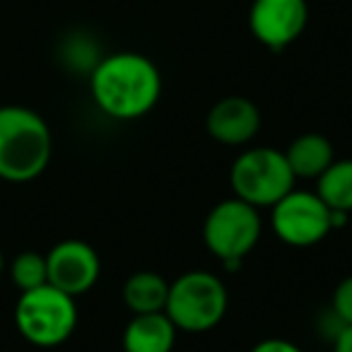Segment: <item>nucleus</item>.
<instances>
[{
  "mask_svg": "<svg viewBox=\"0 0 352 352\" xmlns=\"http://www.w3.org/2000/svg\"><path fill=\"white\" fill-rule=\"evenodd\" d=\"M89 92L102 113L116 121H135L157 107L162 73L147 56L118 51L99 58L89 73Z\"/></svg>",
  "mask_w": 352,
  "mask_h": 352,
  "instance_id": "obj_1",
  "label": "nucleus"
},
{
  "mask_svg": "<svg viewBox=\"0 0 352 352\" xmlns=\"http://www.w3.org/2000/svg\"><path fill=\"white\" fill-rule=\"evenodd\" d=\"M54 155L49 123L34 109L20 104L0 107V179L27 184L39 179Z\"/></svg>",
  "mask_w": 352,
  "mask_h": 352,
  "instance_id": "obj_2",
  "label": "nucleus"
},
{
  "mask_svg": "<svg viewBox=\"0 0 352 352\" xmlns=\"http://www.w3.org/2000/svg\"><path fill=\"white\" fill-rule=\"evenodd\" d=\"M230 307L227 285L210 270H188L169 283L164 314L179 331L206 333L225 318Z\"/></svg>",
  "mask_w": 352,
  "mask_h": 352,
  "instance_id": "obj_3",
  "label": "nucleus"
},
{
  "mask_svg": "<svg viewBox=\"0 0 352 352\" xmlns=\"http://www.w3.org/2000/svg\"><path fill=\"white\" fill-rule=\"evenodd\" d=\"M15 326L27 342L36 347H58L75 333L78 304L54 285L27 289L15 304Z\"/></svg>",
  "mask_w": 352,
  "mask_h": 352,
  "instance_id": "obj_4",
  "label": "nucleus"
},
{
  "mask_svg": "<svg viewBox=\"0 0 352 352\" xmlns=\"http://www.w3.org/2000/svg\"><path fill=\"white\" fill-rule=\"evenodd\" d=\"M294 174L285 152L275 147H246L230 169V186L239 201L254 208H273L294 188Z\"/></svg>",
  "mask_w": 352,
  "mask_h": 352,
  "instance_id": "obj_5",
  "label": "nucleus"
},
{
  "mask_svg": "<svg viewBox=\"0 0 352 352\" xmlns=\"http://www.w3.org/2000/svg\"><path fill=\"white\" fill-rule=\"evenodd\" d=\"M263 234L258 208L239 201L236 196L220 201L203 222V241L220 263L244 261L256 249Z\"/></svg>",
  "mask_w": 352,
  "mask_h": 352,
  "instance_id": "obj_6",
  "label": "nucleus"
},
{
  "mask_svg": "<svg viewBox=\"0 0 352 352\" xmlns=\"http://www.w3.org/2000/svg\"><path fill=\"white\" fill-rule=\"evenodd\" d=\"M270 227L283 244L309 249L321 244L333 230V210L316 191L292 188L270 208Z\"/></svg>",
  "mask_w": 352,
  "mask_h": 352,
  "instance_id": "obj_7",
  "label": "nucleus"
},
{
  "mask_svg": "<svg viewBox=\"0 0 352 352\" xmlns=\"http://www.w3.org/2000/svg\"><path fill=\"white\" fill-rule=\"evenodd\" d=\"M307 0H254L249 8V32L270 51H283L307 30Z\"/></svg>",
  "mask_w": 352,
  "mask_h": 352,
  "instance_id": "obj_8",
  "label": "nucleus"
},
{
  "mask_svg": "<svg viewBox=\"0 0 352 352\" xmlns=\"http://www.w3.org/2000/svg\"><path fill=\"white\" fill-rule=\"evenodd\" d=\"M49 285L70 297L89 292L102 273V261L92 244L82 239H63L46 254Z\"/></svg>",
  "mask_w": 352,
  "mask_h": 352,
  "instance_id": "obj_9",
  "label": "nucleus"
},
{
  "mask_svg": "<svg viewBox=\"0 0 352 352\" xmlns=\"http://www.w3.org/2000/svg\"><path fill=\"white\" fill-rule=\"evenodd\" d=\"M208 135L225 147H249L261 131V111L246 97H225L215 102L206 118Z\"/></svg>",
  "mask_w": 352,
  "mask_h": 352,
  "instance_id": "obj_10",
  "label": "nucleus"
},
{
  "mask_svg": "<svg viewBox=\"0 0 352 352\" xmlns=\"http://www.w3.org/2000/svg\"><path fill=\"white\" fill-rule=\"evenodd\" d=\"M179 328L164 311L133 314L123 331V352H171Z\"/></svg>",
  "mask_w": 352,
  "mask_h": 352,
  "instance_id": "obj_11",
  "label": "nucleus"
},
{
  "mask_svg": "<svg viewBox=\"0 0 352 352\" xmlns=\"http://www.w3.org/2000/svg\"><path fill=\"white\" fill-rule=\"evenodd\" d=\"M294 179H318L336 160L333 145L321 133H304L297 135L285 150Z\"/></svg>",
  "mask_w": 352,
  "mask_h": 352,
  "instance_id": "obj_12",
  "label": "nucleus"
},
{
  "mask_svg": "<svg viewBox=\"0 0 352 352\" xmlns=\"http://www.w3.org/2000/svg\"><path fill=\"white\" fill-rule=\"evenodd\" d=\"M169 297V283L155 270H138L123 283V304L131 314L164 311Z\"/></svg>",
  "mask_w": 352,
  "mask_h": 352,
  "instance_id": "obj_13",
  "label": "nucleus"
},
{
  "mask_svg": "<svg viewBox=\"0 0 352 352\" xmlns=\"http://www.w3.org/2000/svg\"><path fill=\"white\" fill-rule=\"evenodd\" d=\"M316 193L333 212H352V160H333L316 179Z\"/></svg>",
  "mask_w": 352,
  "mask_h": 352,
  "instance_id": "obj_14",
  "label": "nucleus"
},
{
  "mask_svg": "<svg viewBox=\"0 0 352 352\" xmlns=\"http://www.w3.org/2000/svg\"><path fill=\"white\" fill-rule=\"evenodd\" d=\"M10 280L20 292L41 287L49 283V270H46V256L36 251H22L10 263Z\"/></svg>",
  "mask_w": 352,
  "mask_h": 352,
  "instance_id": "obj_15",
  "label": "nucleus"
},
{
  "mask_svg": "<svg viewBox=\"0 0 352 352\" xmlns=\"http://www.w3.org/2000/svg\"><path fill=\"white\" fill-rule=\"evenodd\" d=\"M331 311L336 314L342 326H352V275L342 278L336 285L331 297Z\"/></svg>",
  "mask_w": 352,
  "mask_h": 352,
  "instance_id": "obj_16",
  "label": "nucleus"
},
{
  "mask_svg": "<svg viewBox=\"0 0 352 352\" xmlns=\"http://www.w3.org/2000/svg\"><path fill=\"white\" fill-rule=\"evenodd\" d=\"M251 352H304L299 345H294L292 340H285V338H265V340L256 342L251 347Z\"/></svg>",
  "mask_w": 352,
  "mask_h": 352,
  "instance_id": "obj_17",
  "label": "nucleus"
},
{
  "mask_svg": "<svg viewBox=\"0 0 352 352\" xmlns=\"http://www.w3.org/2000/svg\"><path fill=\"white\" fill-rule=\"evenodd\" d=\"M331 342H333V352H352V326H342L340 333Z\"/></svg>",
  "mask_w": 352,
  "mask_h": 352,
  "instance_id": "obj_18",
  "label": "nucleus"
},
{
  "mask_svg": "<svg viewBox=\"0 0 352 352\" xmlns=\"http://www.w3.org/2000/svg\"><path fill=\"white\" fill-rule=\"evenodd\" d=\"M3 270H6V256H3V251H0V275H3Z\"/></svg>",
  "mask_w": 352,
  "mask_h": 352,
  "instance_id": "obj_19",
  "label": "nucleus"
}]
</instances>
